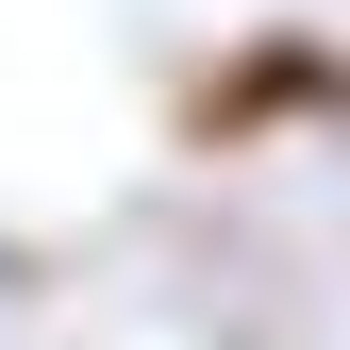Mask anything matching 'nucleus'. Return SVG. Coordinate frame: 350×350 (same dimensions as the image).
Listing matches in <instances>:
<instances>
[{
    "label": "nucleus",
    "mask_w": 350,
    "mask_h": 350,
    "mask_svg": "<svg viewBox=\"0 0 350 350\" xmlns=\"http://www.w3.org/2000/svg\"><path fill=\"white\" fill-rule=\"evenodd\" d=\"M184 150H267V134H317V117H350V51L334 33H234L184 100Z\"/></svg>",
    "instance_id": "1"
}]
</instances>
